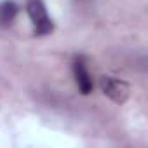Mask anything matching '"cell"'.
<instances>
[{"instance_id": "277c9868", "label": "cell", "mask_w": 148, "mask_h": 148, "mask_svg": "<svg viewBox=\"0 0 148 148\" xmlns=\"http://www.w3.org/2000/svg\"><path fill=\"white\" fill-rule=\"evenodd\" d=\"M18 14V5L11 0H5V2L0 4V25L2 26H9L14 18Z\"/></svg>"}, {"instance_id": "7a4b0ae2", "label": "cell", "mask_w": 148, "mask_h": 148, "mask_svg": "<svg viewBox=\"0 0 148 148\" xmlns=\"http://www.w3.org/2000/svg\"><path fill=\"white\" fill-rule=\"evenodd\" d=\"M99 87L105 92V96H108L112 101L115 103H125L129 98V87L125 82L113 79V77H101L99 80Z\"/></svg>"}, {"instance_id": "6da1fadb", "label": "cell", "mask_w": 148, "mask_h": 148, "mask_svg": "<svg viewBox=\"0 0 148 148\" xmlns=\"http://www.w3.org/2000/svg\"><path fill=\"white\" fill-rule=\"evenodd\" d=\"M26 11H28V16L33 23V28H35V33L37 35H49L54 28L49 14H47V9H45V4L42 0H28L26 2Z\"/></svg>"}, {"instance_id": "3957f363", "label": "cell", "mask_w": 148, "mask_h": 148, "mask_svg": "<svg viewBox=\"0 0 148 148\" xmlns=\"http://www.w3.org/2000/svg\"><path fill=\"white\" fill-rule=\"evenodd\" d=\"M73 75H75V82L80 89L82 94H89L92 91V79L86 68V63L82 58H77L73 61Z\"/></svg>"}]
</instances>
